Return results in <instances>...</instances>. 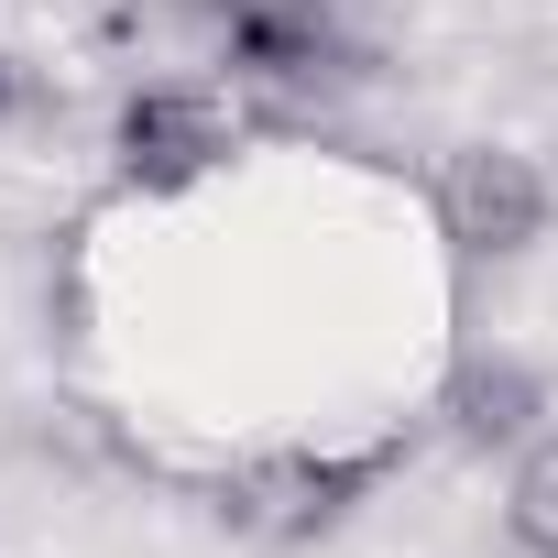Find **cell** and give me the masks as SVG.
Segmentation results:
<instances>
[{
    "instance_id": "4",
    "label": "cell",
    "mask_w": 558,
    "mask_h": 558,
    "mask_svg": "<svg viewBox=\"0 0 558 558\" xmlns=\"http://www.w3.org/2000/svg\"><path fill=\"white\" fill-rule=\"evenodd\" d=\"M219 34H230V77H241L252 99H286V110L351 88V66H362V45L318 12V0H252V12L219 23Z\"/></svg>"
},
{
    "instance_id": "2",
    "label": "cell",
    "mask_w": 558,
    "mask_h": 558,
    "mask_svg": "<svg viewBox=\"0 0 558 558\" xmlns=\"http://www.w3.org/2000/svg\"><path fill=\"white\" fill-rule=\"evenodd\" d=\"M547 175L514 154V143H460L449 165H438V230H449V252H471V263H514V252H536L547 241Z\"/></svg>"
},
{
    "instance_id": "8",
    "label": "cell",
    "mask_w": 558,
    "mask_h": 558,
    "mask_svg": "<svg viewBox=\"0 0 558 558\" xmlns=\"http://www.w3.org/2000/svg\"><path fill=\"white\" fill-rule=\"evenodd\" d=\"M12 99H23V66H12V56H0V110H12Z\"/></svg>"
},
{
    "instance_id": "1",
    "label": "cell",
    "mask_w": 558,
    "mask_h": 558,
    "mask_svg": "<svg viewBox=\"0 0 558 558\" xmlns=\"http://www.w3.org/2000/svg\"><path fill=\"white\" fill-rule=\"evenodd\" d=\"M405 449L373 438V449H252L219 471V525L252 536V547H318Z\"/></svg>"
},
{
    "instance_id": "3",
    "label": "cell",
    "mask_w": 558,
    "mask_h": 558,
    "mask_svg": "<svg viewBox=\"0 0 558 558\" xmlns=\"http://www.w3.org/2000/svg\"><path fill=\"white\" fill-rule=\"evenodd\" d=\"M110 143H121V186L175 197V186H197V175H219V165L241 154V121H230V99L165 77V88H132V99H121Z\"/></svg>"
},
{
    "instance_id": "7",
    "label": "cell",
    "mask_w": 558,
    "mask_h": 558,
    "mask_svg": "<svg viewBox=\"0 0 558 558\" xmlns=\"http://www.w3.org/2000/svg\"><path fill=\"white\" fill-rule=\"evenodd\" d=\"M165 12H186V23H241L252 0H165Z\"/></svg>"
},
{
    "instance_id": "5",
    "label": "cell",
    "mask_w": 558,
    "mask_h": 558,
    "mask_svg": "<svg viewBox=\"0 0 558 558\" xmlns=\"http://www.w3.org/2000/svg\"><path fill=\"white\" fill-rule=\"evenodd\" d=\"M438 416L460 449H525L536 416H547V373L514 362V351H460L449 384H438Z\"/></svg>"
},
{
    "instance_id": "6",
    "label": "cell",
    "mask_w": 558,
    "mask_h": 558,
    "mask_svg": "<svg viewBox=\"0 0 558 558\" xmlns=\"http://www.w3.org/2000/svg\"><path fill=\"white\" fill-rule=\"evenodd\" d=\"M504 536L525 558H558V438H525L514 449V482H504Z\"/></svg>"
}]
</instances>
